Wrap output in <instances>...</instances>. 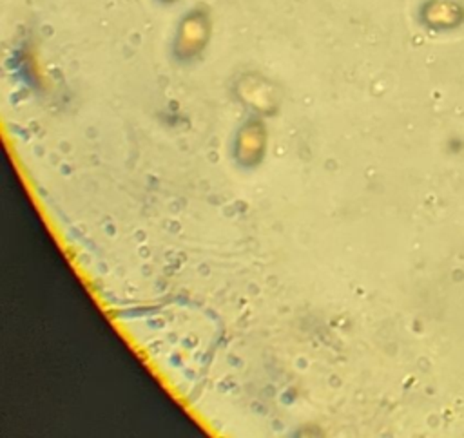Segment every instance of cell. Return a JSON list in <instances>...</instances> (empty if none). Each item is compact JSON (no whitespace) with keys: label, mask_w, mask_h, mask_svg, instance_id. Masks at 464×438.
Wrapping results in <instances>:
<instances>
[{"label":"cell","mask_w":464,"mask_h":438,"mask_svg":"<svg viewBox=\"0 0 464 438\" xmlns=\"http://www.w3.org/2000/svg\"><path fill=\"white\" fill-rule=\"evenodd\" d=\"M161 2H165V4H170V2H174V0H161Z\"/></svg>","instance_id":"cell-1"}]
</instances>
